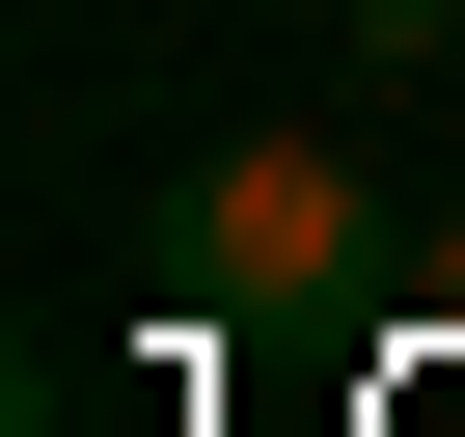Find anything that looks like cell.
<instances>
[{"mask_svg":"<svg viewBox=\"0 0 465 437\" xmlns=\"http://www.w3.org/2000/svg\"><path fill=\"white\" fill-rule=\"evenodd\" d=\"M356 274H383V191H356L329 137H219V164H164V301L302 328V301H356Z\"/></svg>","mask_w":465,"mask_h":437,"instance_id":"cell-1","label":"cell"}]
</instances>
